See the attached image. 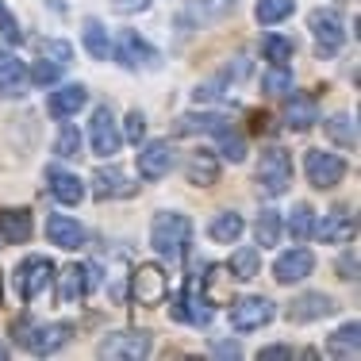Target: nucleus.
Here are the masks:
<instances>
[{
    "label": "nucleus",
    "instance_id": "obj_1",
    "mask_svg": "<svg viewBox=\"0 0 361 361\" xmlns=\"http://www.w3.org/2000/svg\"><path fill=\"white\" fill-rule=\"evenodd\" d=\"M188 243H192V219L180 216V212H158L150 219V246L169 262H180L188 254Z\"/></svg>",
    "mask_w": 361,
    "mask_h": 361
},
{
    "label": "nucleus",
    "instance_id": "obj_2",
    "mask_svg": "<svg viewBox=\"0 0 361 361\" xmlns=\"http://www.w3.org/2000/svg\"><path fill=\"white\" fill-rule=\"evenodd\" d=\"M257 188H262V196H285L292 188V158L285 146H265L262 158H257Z\"/></svg>",
    "mask_w": 361,
    "mask_h": 361
},
{
    "label": "nucleus",
    "instance_id": "obj_3",
    "mask_svg": "<svg viewBox=\"0 0 361 361\" xmlns=\"http://www.w3.org/2000/svg\"><path fill=\"white\" fill-rule=\"evenodd\" d=\"M169 319L173 323H196V326H208L216 319V304L200 292V277H188L185 292H180L177 304L169 307Z\"/></svg>",
    "mask_w": 361,
    "mask_h": 361
},
{
    "label": "nucleus",
    "instance_id": "obj_4",
    "mask_svg": "<svg viewBox=\"0 0 361 361\" xmlns=\"http://www.w3.org/2000/svg\"><path fill=\"white\" fill-rule=\"evenodd\" d=\"M235 8H238V0H188V4L177 12V31L212 27V23L227 20Z\"/></svg>",
    "mask_w": 361,
    "mask_h": 361
},
{
    "label": "nucleus",
    "instance_id": "obj_5",
    "mask_svg": "<svg viewBox=\"0 0 361 361\" xmlns=\"http://www.w3.org/2000/svg\"><path fill=\"white\" fill-rule=\"evenodd\" d=\"M307 27L315 35V54L319 58H334L342 50V42H346V31H342V20L334 8H315L307 16Z\"/></svg>",
    "mask_w": 361,
    "mask_h": 361
},
{
    "label": "nucleus",
    "instance_id": "obj_6",
    "mask_svg": "<svg viewBox=\"0 0 361 361\" xmlns=\"http://www.w3.org/2000/svg\"><path fill=\"white\" fill-rule=\"evenodd\" d=\"M154 350V334L150 331H116L100 342L97 354L100 357H119V361H142Z\"/></svg>",
    "mask_w": 361,
    "mask_h": 361
},
{
    "label": "nucleus",
    "instance_id": "obj_7",
    "mask_svg": "<svg viewBox=\"0 0 361 361\" xmlns=\"http://www.w3.org/2000/svg\"><path fill=\"white\" fill-rule=\"evenodd\" d=\"M116 62L119 66H127V70H158V50L146 42L139 31H131V27H123L119 31V39H116Z\"/></svg>",
    "mask_w": 361,
    "mask_h": 361
},
{
    "label": "nucleus",
    "instance_id": "obj_8",
    "mask_svg": "<svg viewBox=\"0 0 361 361\" xmlns=\"http://www.w3.org/2000/svg\"><path fill=\"white\" fill-rule=\"evenodd\" d=\"M50 277H54V265H50V257H42V254L23 257L20 269H16V292H20V300H35L39 292L50 285Z\"/></svg>",
    "mask_w": 361,
    "mask_h": 361
},
{
    "label": "nucleus",
    "instance_id": "obj_9",
    "mask_svg": "<svg viewBox=\"0 0 361 361\" xmlns=\"http://www.w3.org/2000/svg\"><path fill=\"white\" fill-rule=\"evenodd\" d=\"M166 292H169V281H166V269H161V265H139V269L131 273V296H135V304L154 307V304H161V300H166Z\"/></svg>",
    "mask_w": 361,
    "mask_h": 361
},
{
    "label": "nucleus",
    "instance_id": "obj_10",
    "mask_svg": "<svg viewBox=\"0 0 361 361\" xmlns=\"http://www.w3.org/2000/svg\"><path fill=\"white\" fill-rule=\"evenodd\" d=\"M304 173L315 188H334L342 177H346V161L331 150H307L304 154Z\"/></svg>",
    "mask_w": 361,
    "mask_h": 361
},
{
    "label": "nucleus",
    "instance_id": "obj_11",
    "mask_svg": "<svg viewBox=\"0 0 361 361\" xmlns=\"http://www.w3.org/2000/svg\"><path fill=\"white\" fill-rule=\"evenodd\" d=\"M119 127H116V116H111V108L100 104L97 111H92L89 119V146L92 154H100V158H111V154H119Z\"/></svg>",
    "mask_w": 361,
    "mask_h": 361
},
{
    "label": "nucleus",
    "instance_id": "obj_12",
    "mask_svg": "<svg viewBox=\"0 0 361 361\" xmlns=\"http://www.w3.org/2000/svg\"><path fill=\"white\" fill-rule=\"evenodd\" d=\"M273 304L265 296H243L235 300V307H231V326L235 331H257V326L273 323Z\"/></svg>",
    "mask_w": 361,
    "mask_h": 361
},
{
    "label": "nucleus",
    "instance_id": "obj_13",
    "mask_svg": "<svg viewBox=\"0 0 361 361\" xmlns=\"http://www.w3.org/2000/svg\"><path fill=\"white\" fill-rule=\"evenodd\" d=\"M135 192H139V185L116 166H104L92 173V196L97 200H131Z\"/></svg>",
    "mask_w": 361,
    "mask_h": 361
},
{
    "label": "nucleus",
    "instance_id": "obj_14",
    "mask_svg": "<svg viewBox=\"0 0 361 361\" xmlns=\"http://www.w3.org/2000/svg\"><path fill=\"white\" fill-rule=\"evenodd\" d=\"M312 269H315V254L296 246V250H285L273 262V281L277 285H300L304 277H312Z\"/></svg>",
    "mask_w": 361,
    "mask_h": 361
},
{
    "label": "nucleus",
    "instance_id": "obj_15",
    "mask_svg": "<svg viewBox=\"0 0 361 361\" xmlns=\"http://www.w3.org/2000/svg\"><path fill=\"white\" fill-rule=\"evenodd\" d=\"M354 212L350 208H338V212H331V216H326L323 223L315 219V231L312 235L319 238V243H326V246H334V243H350V238H354Z\"/></svg>",
    "mask_w": 361,
    "mask_h": 361
},
{
    "label": "nucleus",
    "instance_id": "obj_16",
    "mask_svg": "<svg viewBox=\"0 0 361 361\" xmlns=\"http://www.w3.org/2000/svg\"><path fill=\"white\" fill-rule=\"evenodd\" d=\"M334 312V300L323 296V292H304V296L288 300V319L292 323H312V319H326Z\"/></svg>",
    "mask_w": 361,
    "mask_h": 361
},
{
    "label": "nucleus",
    "instance_id": "obj_17",
    "mask_svg": "<svg viewBox=\"0 0 361 361\" xmlns=\"http://www.w3.org/2000/svg\"><path fill=\"white\" fill-rule=\"evenodd\" d=\"M70 334H73L70 323H47V326H35V323H31L27 350H35V354H54V350H62L66 342H70Z\"/></svg>",
    "mask_w": 361,
    "mask_h": 361
},
{
    "label": "nucleus",
    "instance_id": "obj_18",
    "mask_svg": "<svg viewBox=\"0 0 361 361\" xmlns=\"http://www.w3.org/2000/svg\"><path fill=\"white\" fill-rule=\"evenodd\" d=\"M173 169V150H169V142H150V146H142V154H139V173L146 180H161Z\"/></svg>",
    "mask_w": 361,
    "mask_h": 361
},
{
    "label": "nucleus",
    "instance_id": "obj_19",
    "mask_svg": "<svg viewBox=\"0 0 361 361\" xmlns=\"http://www.w3.org/2000/svg\"><path fill=\"white\" fill-rule=\"evenodd\" d=\"M27 92V66L12 54H0V97L16 100Z\"/></svg>",
    "mask_w": 361,
    "mask_h": 361
},
{
    "label": "nucleus",
    "instance_id": "obj_20",
    "mask_svg": "<svg viewBox=\"0 0 361 361\" xmlns=\"http://www.w3.org/2000/svg\"><path fill=\"white\" fill-rule=\"evenodd\" d=\"M47 238L54 246H62V250H77V246L85 243V227L77 219H70V216H50L47 219Z\"/></svg>",
    "mask_w": 361,
    "mask_h": 361
},
{
    "label": "nucleus",
    "instance_id": "obj_21",
    "mask_svg": "<svg viewBox=\"0 0 361 361\" xmlns=\"http://www.w3.org/2000/svg\"><path fill=\"white\" fill-rule=\"evenodd\" d=\"M85 104H89V92H85L81 85H62V89L50 92V100H47V108H50V116H54V119H70Z\"/></svg>",
    "mask_w": 361,
    "mask_h": 361
},
{
    "label": "nucleus",
    "instance_id": "obj_22",
    "mask_svg": "<svg viewBox=\"0 0 361 361\" xmlns=\"http://www.w3.org/2000/svg\"><path fill=\"white\" fill-rule=\"evenodd\" d=\"M35 223H31V212L27 208H4L0 212V238L4 243H27Z\"/></svg>",
    "mask_w": 361,
    "mask_h": 361
},
{
    "label": "nucleus",
    "instance_id": "obj_23",
    "mask_svg": "<svg viewBox=\"0 0 361 361\" xmlns=\"http://www.w3.org/2000/svg\"><path fill=\"white\" fill-rule=\"evenodd\" d=\"M47 185H50V192H54L58 204H81V196H85V185L70 173V169L50 166L47 169Z\"/></svg>",
    "mask_w": 361,
    "mask_h": 361
},
{
    "label": "nucleus",
    "instance_id": "obj_24",
    "mask_svg": "<svg viewBox=\"0 0 361 361\" xmlns=\"http://www.w3.org/2000/svg\"><path fill=\"white\" fill-rule=\"evenodd\" d=\"M326 354H331V357H350V361H357V357H361V326H357V323H342L338 331L326 338Z\"/></svg>",
    "mask_w": 361,
    "mask_h": 361
},
{
    "label": "nucleus",
    "instance_id": "obj_25",
    "mask_svg": "<svg viewBox=\"0 0 361 361\" xmlns=\"http://www.w3.org/2000/svg\"><path fill=\"white\" fill-rule=\"evenodd\" d=\"M315 119H319L315 100L304 97V92H292L288 104H285V123L292 127V131H307V127H315Z\"/></svg>",
    "mask_w": 361,
    "mask_h": 361
},
{
    "label": "nucleus",
    "instance_id": "obj_26",
    "mask_svg": "<svg viewBox=\"0 0 361 361\" xmlns=\"http://www.w3.org/2000/svg\"><path fill=\"white\" fill-rule=\"evenodd\" d=\"M188 180H192V185H216L219 180V154L216 150H192L188 154Z\"/></svg>",
    "mask_w": 361,
    "mask_h": 361
},
{
    "label": "nucleus",
    "instance_id": "obj_27",
    "mask_svg": "<svg viewBox=\"0 0 361 361\" xmlns=\"http://www.w3.org/2000/svg\"><path fill=\"white\" fill-rule=\"evenodd\" d=\"M208 235H212V243H238V238H243V216H238V212H219V216H212Z\"/></svg>",
    "mask_w": 361,
    "mask_h": 361
},
{
    "label": "nucleus",
    "instance_id": "obj_28",
    "mask_svg": "<svg viewBox=\"0 0 361 361\" xmlns=\"http://www.w3.org/2000/svg\"><path fill=\"white\" fill-rule=\"evenodd\" d=\"M81 296H85L81 265H66V269H58V304H77Z\"/></svg>",
    "mask_w": 361,
    "mask_h": 361
},
{
    "label": "nucleus",
    "instance_id": "obj_29",
    "mask_svg": "<svg viewBox=\"0 0 361 361\" xmlns=\"http://www.w3.org/2000/svg\"><path fill=\"white\" fill-rule=\"evenodd\" d=\"M281 231H285V223H281V212L277 208H265L262 216L254 223V235H257V246H277L281 243Z\"/></svg>",
    "mask_w": 361,
    "mask_h": 361
},
{
    "label": "nucleus",
    "instance_id": "obj_30",
    "mask_svg": "<svg viewBox=\"0 0 361 361\" xmlns=\"http://www.w3.org/2000/svg\"><path fill=\"white\" fill-rule=\"evenodd\" d=\"M326 135H331L334 146L354 150V146H357V123H354V116H331V119H326Z\"/></svg>",
    "mask_w": 361,
    "mask_h": 361
},
{
    "label": "nucleus",
    "instance_id": "obj_31",
    "mask_svg": "<svg viewBox=\"0 0 361 361\" xmlns=\"http://www.w3.org/2000/svg\"><path fill=\"white\" fill-rule=\"evenodd\" d=\"M227 269H231V277H238V281L257 277V269H262V262H257V250H254V246H238V250L227 257Z\"/></svg>",
    "mask_w": 361,
    "mask_h": 361
},
{
    "label": "nucleus",
    "instance_id": "obj_32",
    "mask_svg": "<svg viewBox=\"0 0 361 361\" xmlns=\"http://www.w3.org/2000/svg\"><path fill=\"white\" fill-rule=\"evenodd\" d=\"M312 231H315V208L312 204H296L292 216H288V235L296 238V243H307Z\"/></svg>",
    "mask_w": 361,
    "mask_h": 361
},
{
    "label": "nucleus",
    "instance_id": "obj_33",
    "mask_svg": "<svg viewBox=\"0 0 361 361\" xmlns=\"http://www.w3.org/2000/svg\"><path fill=\"white\" fill-rule=\"evenodd\" d=\"M212 139L219 142V150H223V158H227V161H243V158H246V139H243V135H238L231 123H223L219 131L212 135Z\"/></svg>",
    "mask_w": 361,
    "mask_h": 361
},
{
    "label": "nucleus",
    "instance_id": "obj_34",
    "mask_svg": "<svg viewBox=\"0 0 361 361\" xmlns=\"http://www.w3.org/2000/svg\"><path fill=\"white\" fill-rule=\"evenodd\" d=\"M292 8H296V0H257L254 16H257V23L273 27V23L288 20V16H292Z\"/></svg>",
    "mask_w": 361,
    "mask_h": 361
},
{
    "label": "nucleus",
    "instance_id": "obj_35",
    "mask_svg": "<svg viewBox=\"0 0 361 361\" xmlns=\"http://www.w3.org/2000/svg\"><path fill=\"white\" fill-rule=\"evenodd\" d=\"M85 50H89L92 58H108V54H111V42H108L104 23H100V20H89V23H85Z\"/></svg>",
    "mask_w": 361,
    "mask_h": 361
},
{
    "label": "nucleus",
    "instance_id": "obj_36",
    "mask_svg": "<svg viewBox=\"0 0 361 361\" xmlns=\"http://www.w3.org/2000/svg\"><path fill=\"white\" fill-rule=\"evenodd\" d=\"M262 54L269 58V66H285L292 58V42L285 35H265L262 39Z\"/></svg>",
    "mask_w": 361,
    "mask_h": 361
},
{
    "label": "nucleus",
    "instance_id": "obj_37",
    "mask_svg": "<svg viewBox=\"0 0 361 361\" xmlns=\"http://www.w3.org/2000/svg\"><path fill=\"white\" fill-rule=\"evenodd\" d=\"M54 154H58V158H77V154H81V135H77V127L66 123L62 131H58V139H54Z\"/></svg>",
    "mask_w": 361,
    "mask_h": 361
},
{
    "label": "nucleus",
    "instance_id": "obj_38",
    "mask_svg": "<svg viewBox=\"0 0 361 361\" xmlns=\"http://www.w3.org/2000/svg\"><path fill=\"white\" fill-rule=\"evenodd\" d=\"M288 89H292V73L285 66H273V70L265 73V92H269V97H288Z\"/></svg>",
    "mask_w": 361,
    "mask_h": 361
},
{
    "label": "nucleus",
    "instance_id": "obj_39",
    "mask_svg": "<svg viewBox=\"0 0 361 361\" xmlns=\"http://www.w3.org/2000/svg\"><path fill=\"white\" fill-rule=\"evenodd\" d=\"M0 35H4L8 42H12V47H20V42L27 39V35L20 31V23H16V16L8 12V4H4V0H0Z\"/></svg>",
    "mask_w": 361,
    "mask_h": 361
},
{
    "label": "nucleus",
    "instance_id": "obj_40",
    "mask_svg": "<svg viewBox=\"0 0 361 361\" xmlns=\"http://www.w3.org/2000/svg\"><path fill=\"white\" fill-rule=\"evenodd\" d=\"M58 77H62V62H50V58L35 62V70H31V81L35 85H58Z\"/></svg>",
    "mask_w": 361,
    "mask_h": 361
},
{
    "label": "nucleus",
    "instance_id": "obj_41",
    "mask_svg": "<svg viewBox=\"0 0 361 361\" xmlns=\"http://www.w3.org/2000/svg\"><path fill=\"white\" fill-rule=\"evenodd\" d=\"M42 54H47L50 62H62L66 66L73 50H70V42H62V39H42Z\"/></svg>",
    "mask_w": 361,
    "mask_h": 361
},
{
    "label": "nucleus",
    "instance_id": "obj_42",
    "mask_svg": "<svg viewBox=\"0 0 361 361\" xmlns=\"http://www.w3.org/2000/svg\"><path fill=\"white\" fill-rule=\"evenodd\" d=\"M338 277L350 281V285L357 281V254H354V250H346V254L338 257Z\"/></svg>",
    "mask_w": 361,
    "mask_h": 361
},
{
    "label": "nucleus",
    "instance_id": "obj_43",
    "mask_svg": "<svg viewBox=\"0 0 361 361\" xmlns=\"http://www.w3.org/2000/svg\"><path fill=\"white\" fill-rule=\"evenodd\" d=\"M81 277H85V296L100 288V265L97 262H81Z\"/></svg>",
    "mask_w": 361,
    "mask_h": 361
},
{
    "label": "nucleus",
    "instance_id": "obj_44",
    "mask_svg": "<svg viewBox=\"0 0 361 361\" xmlns=\"http://www.w3.org/2000/svg\"><path fill=\"white\" fill-rule=\"evenodd\" d=\"M142 131H146L142 111H127V139H131V142H142Z\"/></svg>",
    "mask_w": 361,
    "mask_h": 361
},
{
    "label": "nucleus",
    "instance_id": "obj_45",
    "mask_svg": "<svg viewBox=\"0 0 361 361\" xmlns=\"http://www.w3.org/2000/svg\"><path fill=\"white\" fill-rule=\"evenodd\" d=\"M111 8H116L119 16H135V12H146L150 0H111Z\"/></svg>",
    "mask_w": 361,
    "mask_h": 361
},
{
    "label": "nucleus",
    "instance_id": "obj_46",
    "mask_svg": "<svg viewBox=\"0 0 361 361\" xmlns=\"http://www.w3.org/2000/svg\"><path fill=\"white\" fill-rule=\"evenodd\" d=\"M212 357H243L238 342H212Z\"/></svg>",
    "mask_w": 361,
    "mask_h": 361
},
{
    "label": "nucleus",
    "instance_id": "obj_47",
    "mask_svg": "<svg viewBox=\"0 0 361 361\" xmlns=\"http://www.w3.org/2000/svg\"><path fill=\"white\" fill-rule=\"evenodd\" d=\"M257 357H262V361H273V357L285 361V357H296V354H292L288 346H265V350H257Z\"/></svg>",
    "mask_w": 361,
    "mask_h": 361
},
{
    "label": "nucleus",
    "instance_id": "obj_48",
    "mask_svg": "<svg viewBox=\"0 0 361 361\" xmlns=\"http://www.w3.org/2000/svg\"><path fill=\"white\" fill-rule=\"evenodd\" d=\"M12 331H16V342H20V346H27V334H31V323L16 319V323H12Z\"/></svg>",
    "mask_w": 361,
    "mask_h": 361
},
{
    "label": "nucleus",
    "instance_id": "obj_49",
    "mask_svg": "<svg viewBox=\"0 0 361 361\" xmlns=\"http://www.w3.org/2000/svg\"><path fill=\"white\" fill-rule=\"evenodd\" d=\"M8 357V346H4V342H0V361H4Z\"/></svg>",
    "mask_w": 361,
    "mask_h": 361
},
{
    "label": "nucleus",
    "instance_id": "obj_50",
    "mask_svg": "<svg viewBox=\"0 0 361 361\" xmlns=\"http://www.w3.org/2000/svg\"><path fill=\"white\" fill-rule=\"evenodd\" d=\"M0 296H4V281H0Z\"/></svg>",
    "mask_w": 361,
    "mask_h": 361
}]
</instances>
